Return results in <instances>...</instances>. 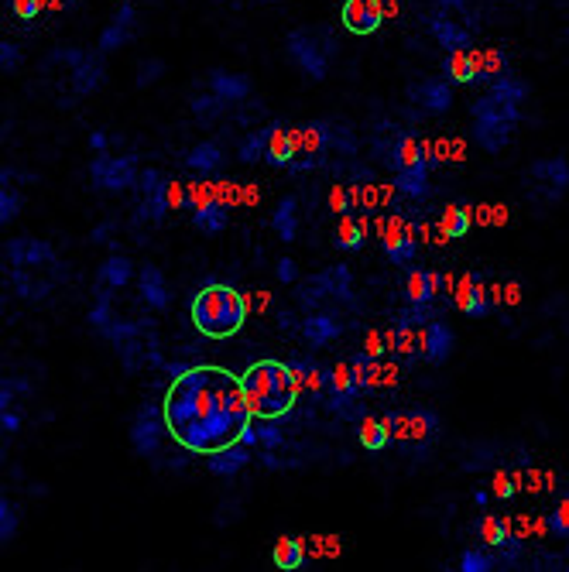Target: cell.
<instances>
[{
  "label": "cell",
  "instance_id": "cell-1",
  "mask_svg": "<svg viewBox=\"0 0 569 572\" xmlns=\"http://www.w3.org/2000/svg\"><path fill=\"white\" fill-rule=\"evenodd\" d=\"M162 405L172 439L192 456L234 446L254 415L240 377L220 367H189L172 377Z\"/></svg>",
  "mask_w": 569,
  "mask_h": 572
},
{
  "label": "cell",
  "instance_id": "cell-2",
  "mask_svg": "<svg viewBox=\"0 0 569 572\" xmlns=\"http://www.w3.org/2000/svg\"><path fill=\"white\" fill-rule=\"evenodd\" d=\"M240 384H244L251 412L264 422L288 415L299 398V377L292 364H282V360H258L240 374Z\"/></svg>",
  "mask_w": 569,
  "mask_h": 572
},
{
  "label": "cell",
  "instance_id": "cell-3",
  "mask_svg": "<svg viewBox=\"0 0 569 572\" xmlns=\"http://www.w3.org/2000/svg\"><path fill=\"white\" fill-rule=\"evenodd\" d=\"M189 319L210 340H227V336L240 333V326L247 322V302L237 288L230 285H206L203 292H196L189 305Z\"/></svg>",
  "mask_w": 569,
  "mask_h": 572
},
{
  "label": "cell",
  "instance_id": "cell-4",
  "mask_svg": "<svg viewBox=\"0 0 569 572\" xmlns=\"http://www.w3.org/2000/svg\"><path fill=\"white\" fill-rule=\"evenodd\" d=\"M470 117H474V141L487 155H501L515 138V127L522 124V103H511L487 90L480 100L470 103Z\"/></svg>",
  "mask_w": 569,
  "mask_h": 572
},
{
  "label": "cell",
  "instance_id": "cell-5",
  "mask_svg": "<svg viewBox=\"0 0 569 572\" xmlns=\"http://www.w3.org/2000/svg\"><path fill=\"white\" fill-rule=\"evenodd\" d=\"M285 52L295 69H302L312 83H323L330 62L336 59V35L330 24H306L285 35Z\"/></svg>",
  "mask_w": 569,
  "mask_h": 572
},
{
  "label": "cell",
  "instance_id": "cell-6",
  "mask_svg": "<svg viewBox=\"0 0 569 572\" xmlns=\"http://www.w3.org/2000/svg\"><path fill=\"white\" fill-rule=\"evenodd\" d=\"M48 62H62L69 66V90L72 96H93L107 83V66H103V52L96 48H55Z\"/></svg>",
  "mask_w": 569,
  "mask_h": 572
},
{
  "label": "cell",
  "instance_id": "cell-7",
  "mask_svg": "<svg viewBox=\"0 0 569 572\" xmlns=\"http://www.w3.org/2000/svg\"><path fill=\"white\" fill-rule=\"evenodd\" d=\"M525 189L535 203L556 206L559 199L569 192V161L563 155H546L535 158L525 172Z\"/></svg>",
  "mask_w": 569,
  "mask_h": 572
},
{
  "label": "cell",
  "instance_id": "cell-8",
  "mask_svg": "<svg viewBox=\"0 0 569 572\" xmlns=\"http://www.w3.org/2000/svg\"><path fill=\"white\" fill-rule=\"evenodd\" d=\"M384 425L391 429V439L395 442H405V446H419L426 449L429 442L439 439V415L432 408H412V412H391L384 415Z\"/></svg>",
  "mask_w": 569,
  "mask_h": 572
},
{
  "label": "cell",
  "instance_id": "cell-9",
  "mask_svg": "<svg viewBox=\"0 0 569 572\" xmlns=\"http://www.w3.org/2000/svg\"><path fill=\"white\" fill-rule=\"evenodd\" d=\"M138 158L134 155H110V151H103V155H96L90 161V182L93 189L100 192H127L134 189V182H138Z\"/></svg>",
  "mask_w": 569,
  "mask_h": 572
},
{
  "label": "cell",
  "instance_id": "cell-10",
  "mask_svg": "<svg viewBox=\"0 0 569 572\" xmlns=\"http://www.w3.org/2000/svg\"><path fill=\"white\" fill-rule=\"evenodd\" d=\"M134 189H138V220L162 223L168 209H172V196H168L172 179L165 172H158V168H141Z\"/></svg>",
  "mask_w": 569,
  "mask_h": 572
},
{
  "label": "cell",
  "instance_id": "cell-11",
  "mask_svg": "<svg viewBox=\"0 0 569 572\" xmlns=\"http://www.w3.org/2000/svg\"><path fill=\"white\" fill-rule=\"evenodd\" d=\"M165 435H168L165 405H141L138 415H134V422H131V446H134V453L144 456V459L158 456Z\"/></svg>",
  "mask_w": 569,
  "mask_h": 572
},
{
  "label": "cell",
  "instance_id": "cell-12",
  "mask_svg": "<svg viewBox=\"0 0 569 572\" xmlns=\"http://www.w3.org/2000/svg\"><path fill=\"white\" fill-rule=\"evenodd\" d=\"M4 261L11 264V271H55L59 257L48 240L38 237H14L4 244Z\"/></svg>",
  "mask_w": 569,
  "mask_h": 572
},
{
  "label": "cell",
  "instance_id": "cell-13",
  "mask_svg": "<svg viewBox=\"0 0 569 572\" xmlns=\"http://www.w3.org/2000/svg\"><path fill=\"white\" fill-rule=\"evenodd\" d=\"M408 100H412L415 107L426 110V114L439 117L453 107V83L446 76H429V79H422V83L408 86Z\"/></svg>",
  "mask_w": 569,
  "mask_h": 572
},
{
  "label": "cell",
  "instance_id": "cell-14",
  "mask_svg": "<svg viewBox=\"0 0 569 572\" xmlns=\"http://www.w3.org/2000/svg\"><path fill=\"white\" fill-rule=\"evenodd\" d=\"M138 38V7L134 4H124L120 11L110 18L107 28L100 31V42H96V48H100L103 55L110 52H120V48H127Z\"/></svg>",
  "mask_w": 569,
  "mask_h": 572
},
{
  "label": "cell",
  "instance_id": "cell-15",
  "mask_svg": "<svg viewBox=\"0 0 569 572\" xmlns=\"http://www.w3.org/2000/svg\"><path fill=\"white\" fill-rule=\"evenodd\" d=\"M453 346H456L453 326H446L443 319H432L419 336V357L426 360L429 367H443L446 360L453 357Z\"/></svg>",
  "mask_w": 569,
  "mask_h": 572
},
{
  "label": "cell",
  "instance_id": "cell-16",
  "mask_svg": "<svg viewBox=\"0 0 569 572\" xmlns=\"http://www.w3.org/2000/svg\"><path fill=\"white\" fill-rule=\"evenodd\" d=\"M340 21L350 35H374L384 24V4L381 0H343Z\"/></svg>",
  "mask_w": 569,
  "mask_h": 572
},
{
  "label": "cell",
  "instance_id": "cell-17",
  "mask_svg": "<svg viewBox=\"0 0 569 572\" xmlns=\"http://www.w3.org/2000/svg\"><path fill=\"white\" fill-rule=\"evenodd\" d=\"M429 35L436 38V45H443L446 52H460V48H474V38H477V31L470 28V24H463V21H453V18H446V14H439V11H429Z\"/></svg>",
  "mask_w": 569,
  "mask_h": 572
},
{
  "label": "cell",
  "instance_id": "cell-18",
  "mask_svg": "<svg viewBox=\"0 0 569 572\" xmlns=\"http://www.w3.org/2000/svg\"><path fill=\"white\" fill-rule=\"evenodd\" d=\"M206 86H210V93L220 96L227 107H234V103H247V96H251V90H254L251 76H244V72H227V69H210Z\"/></svg>",
  "mask_w": 569,
  "mask_h": 572
},
{
  "label": "cell",
  "instance_id": "cell-19",
  "mask_svg": "<svg viewBox=\"0 0 569 572\" xmlns=\"http://www.w3.org/2000/svg\"><path fill=\"white\" fill-rule=\"evenodd\" d=\"M477 535L484 538L491 549H501V559H515L518 552H522V542H518V535H511V525L498 514H484V518L477 521Z\"/></svg>",
  "mask_w": 569,
  "mask_h": 572
},
{
  "label": "cell",
  "instance_id": "cell-20",
  "mask_svg": "<svg viewBox=\"0 0 569 572\" xmlns=\"http://www.w3.org/2000/svg\"><path fill=\"white\" fill-rule=\"evenodd\" d=\"M381 251H384V257H388L391 264H412L415 254H419V240H415L412 227H405V223L395 220L388 230H384Z\"/></svg>",
  "mask_w": 569,
  "mask_h": 572
},
{
  "label": "cell",
  "instance_id": "cell-21",
  "mask_svg": "<svg viewBox=\"0 0 569 572\" xmlns=\"http://www.w3.org/2000/svg\"><path fill=\"white\" fill-rule=\"evenodd\" d=\"M138 288H141V298L144 305H151L155 312H165L172 305V292H168V281H165V271L158 264H144L138 271Z\"/></svg>",
  "mask_w": 569,
  "mask_h": 572
},
{
  "label": "cell",
  "instance_id": "cell-22",
  "mask_svg": "<svg viewBox=\"0 0 569 572\" xmlns=\"http://www.w3.org/2000/svg\"><path fill=\"white\" fill-rule=\"evenodd\" d=\"M134 278V261L124 254H114L100 264V275H96V288L93 295H114L117 288H124L127 281Z\"/></svg>",
  "mask_w": 569,
  "mask_h": 572
},
{
  "label": "cell",
  "instance_id": "cell-23",
  "mask_svg": "<svg viewBox=\"0 0 569 572\" xmlns=\"http://www.w3.org/2000/svg\"><path fill=\"white\" fill-rule=\"evenodd\" d=\"M456 309L470 319H484L487 312H491V292L484 288V278L470 275L467 281H463L460 292H456Z\"/></svg>",
  "mask_w": 569,
  "mask_h": 572
},
{
  "label": "cell",
  "instance_id": "cell-24",
  "mask_svg": "<svg viewBox=\"0 0 569 572\" xmlns=\"http://www.w3.org/2000/svg\"><path fill=\"white\" fill-rule=\"evenodd\" d=\"M429 168H432L429 158L412 161V165L398 168V172H395V189L402 192V196H408V199H426L429 192H432Z\"/></svg>",
  "mask_w": 569,
  "mask_h": 572
},
{
  "label": "cell",
  "instance_id": "cell-25",
  "mask_svg": "<svg viewBox=\"0 0 569 572\" xmlns=\"http://www.w3.org/2000/svg\"><path fill=\"white\" fill-rule=\"evenodd\" d=\"M446 288V278L426 268H412L405 275V302H436V295Z\"/></svg>",
  "mask_w": 569,
  "mask_h": 572
},
{
  "label": "cell",
  "instance_id": "cell-26",
  "mask_svg": "<svg viewBox=\"0 0 569 572\" xmlns=\"http://www.w3.org/2000/svg\"><path fill=\"white\" fill-rule=\"evenodd\" d=\"M443 72L453 86H470L480 79V62H477V48H460V52H446Z\"/></svg>",
  "mask_w": 569,
  "mask_h": 572
},
{
  "label": "cell",
  "instance_id": "cell-27",
  "mask_svg": "<svg viewBox=\"0 0 569 572\" xmlns=\"http://www.w3.org/2000/svg\"><path fill=\"white\" fill-rule=\"evenodd\" d=\"M340 333H343V322L326 309L309 312V316L302 319V336L309 340V346H326V343H333Z\"/></svg>",
  "mask_w": 569,
  "mask_h": 572
},
{
  "label": "cell",
  "instance_id": "cell-28",
  "mask_svg": "<svg viewBox=\"0 0 569 572\" xmlns=\"http://www.w3.org/2000/svg\"><path fill=\"white\" fill-rule=\"evenodd\" d=\"M251 459H254L251 446H244V442H234V446L210 453V463H206V466H210L213 477H237V473L244 470Z\"/></svg>",
  "mask_w": 569,
  "mask_h": 572
},
{
  "label": "cell",
  "instance_id": "cell-29",
  "mask_svg": "<svg viewBox=\"0 0 569 572\" xmlns=\"http://www.w3.org/2000/svg\"><path fill=\"white\" fill-rule=\"evenodd\" d=\"M275 131H271V141H268V151H264V165L271 168H288L295 158V148H292V124H282V120H271Z\"/></svg>",
  "mask_w": 569,
  "mask_h": 572
},
{
  "label": "cell",
  "instance_id": "cell-30",
  "mask_svg": "<svg viewBox=\"0 0 569 572\" xmlns=\"http://www.w3.org/2000/svg\"><path fill=\"white\" fill-rule=\"evenodd\" d=\"M230 223L227 216V206L216 203V199H203L196 209H192V227L199 233H206V237H216V233H223Z\"/></svg>",
  "mask_w": 569,
  "mask_h": 572
},
{
  "label": "cell",
  "instance_id": "cell-31",
  "mask_svg": "<svg viewBox=\"0 0 569 572\" xmlns=\"http://www.w3.org/2000/svg\"><path fill=\"white\" fill-rule=\"evenodd\" d=\"M381 374H384V367H381V360L374 357V353H357V357H350V377H354V388L360 394H367V391H374L381 384Z\"/></svg>",
  "mask_w": 569,
  "mask_h": 572
},
{
  "label": "cell",
  "instance_id": "cell-32",
  "mask_svg": "<svg viewBox=\"0 0 569 572\" xmlns=\"http://www.w3.org/2000/svg\"><path fill=\"white\" fill-rule=\"evenodd\" d=\"M292 370L299 377V388H309L316 394H330L333 388V367H323V364H312V360H292Z\"/></svg>",
  "mask_w": 569,
  "mask_h": 572
},
{
  "label": "cell",
  "instance_id": "cell-33",
  "mask_svg": "<svg viewBox=\"0 0 569 572\" xmlns=\"http://www.w3.org/2000/svg\"><path fill=\"white\" fill-rule=\"evenodd\" d=\"M223 161H227V155H223V148L216 141H199L186 155V165L196 175H216L223 168Z\"/></svg>",
  "mask_w": 569,
  "mask_h": 572
},
{
  "label": "cell",
  "instance_id": "cell-34",
  "mask_svg": "<svg viewBox=\"0 0 569 572\" xmlns=\"http://www.w3.org/2000/svg\"><path fill=\"white\" fill-rule=\"evenodd\" d=\"M357 439H360V446L371 449V453H384V449H388V442H395V439H391V429L384 425V418H371V415L360 418Z\"/></svg>",
  "mask_w": 569,
  "mask_h": 572
},
{
  "label": "cell",
  "instance_id": "cell-35",
  "mask_svg": "<svg viewBox=\"0 0 569 572\" xmlns=\"http://www.w3.org/2000/svg\"><path fill=\"white\" fill-rule=\"evenodd\" d=\"M271 227H275V233L285 240V244H292V240L299 237V203H295L292 196H285L282 203L275 206V213H271Z\"/></svg>",
  "mask_w": 569,
  "mask_h": 572
},
{
  "label": "cell",
  "instance_id": "cell-36",
  "mask_svg": "<svg viewBox=\"0 0 569 572\" xmlns=\"http://www.w3.org/2000/svg\"><path fill=\"white\" fill-rule=\"evenodd\" d=\"M364 240H367V227H364V220H357V216H343L340 220V227H336V237H333V244L340 247V251H347V254H354L364 247Z\"/></svg>",
  "mask_w": 569,
  "mask_h": 572
},
{
  "label": "cell",
  "instance_id": "cell-37",
  "mask_svg": "<svg viewBox=\"0 0 569 572\" xmlns=\"http://www.w3.org/2000/svg\"><path fill=\"white\" fill-rule=\"evenodd\" d=\"M271 559H275L278 569L292 572V569H302V562H306V545L299 542V538L285 535L275 542V549H271Z\"/></svg>",
  "mask_w": 569,
  "mask_h": 572
},
{
  "label": "cell",
  "instance_id": "cell-38",
  "mask_svg": "<svg viewBox=\"0 0 569 572\" xmlns=\"http://www.w3.org/2000/svg\"><path fill=\"white\" fill-rule=\"evenodd\" d=\"M271 131H275V124H264V127H258V131L244 134V141L237 144V158L244 161V165H254V161H264V151H268Z\"/></svg>",
  "mask_w": 569,
  "mask_h": 572
},
{
  "label": "cell",
  "instance_id": "cell-39",
  "mask_svg": "<svg viewBox=\"0 0 569 572\" xmlns=\"http://www.w3.org/2000/svg\"><path fill=\"white\" fill-rule=\"evenodd\" d=\"M11 285L24 302H42V298L55 288V278L42 281V278H31V271H11Z\"/></svg>",
  "mask_w": 569,
  "mask_h": 572
},
{
  "label": "cell",
  "instance_id": "cell-40",
  "mask_svg": "<svg viewBox=\"0 0 569 572\" xmlns=\"http://www.w3.org/2000/svg\"><path fill=\"white\" fill-rule=\"evenodd\" d=\"M117 346V357H120V367L127 370V374H138V370L144 367V350H155V346H144V333H134L127 336V340L114 343Z\"/></svg>",
  "mask_w": 569,
  "mask_h": 572
},
{
  "label": "cell",
  "instance_id": "cell-41",
  "mask_svg": "<svg viewBox=\"0 0 569 572\" xmlns=\"http://www.w3.org/2000/svg\"><path fill=\"white\" fill-rule=\"evenodd\" d=\"M189 110L199 117V124L210 127V124H216V120H220L223 114H227V103H223L216 93H199V96H192V100H189Z\"/></svg>",
  "mask_w": 569,
  "mask_h": 572
},
{
  "label": "cell",
  "instance_id": "cell-42",
  "mask_svg": "<svg viewBox=\"0 0 569 572\" xmlns=\"http://www.w3.org/2000/svg\"><path fill=\"white\" fill-rule=\"evenodd\" d=\"M326 288H330V298H340V302H354V275H350L347 264H333L330 271H323Z\"/></svg>",
  "mask_w": 569,
  "mask_h": 572
},
{
  "label": "cell",
  "instance_id": "cell-43",
  "mask_svg": "<svg viewBox=\"0 0 569 572\" xmlns=\"http://www.w3.org/2000/svg\"><path fill=\"white\" fill-rule=\"evenodd\" d=\"M295 298H299V305L302 309H319V305L330 298V288H326V278L323 275H316V278H309V281H302L299 285V292H295Z\"/></svg>",
  "mask_w": 569,
  "mask_h": 572
},
{
  "label": "cell",
  "instance_id": "cell-44",
  "mask_svg": "<svg viewBox=\"0 0 569 572\" xmlns=\"http://www.w3.org/2000/svg\"><path fill=\"white\" fill-rule=\"evenodd\" d=\"M470 223H474V216H470V206H450V209L443 213V233H446L450 240L467 237Z\"/></svg>",
  "mask_w": 569,
  "mask_h": 572
},
{
  "label": "cell",
  "instance_id": "cell-45",
  "mask_svg": "<svg viewBox=\"0 0 569 572\" xmlns=\"http://www.w3.org/2000/svg\"><path fill=\"white\" fill-rule=\"evenodd\" d=\"M21 209H24V196L14 189V182H4L0 185V227H7V223L18 220Z\"/></svg>",
  "mask_w": 569,
  "mask_h": 572
},
{
  "label": "cell",
  "instance_id": "cell-46",
  "mask_svg": "<svg viewBox=\"0 0 569 572\" xmlns=\"http://www.w3.org/2000/svg\"><path fill=\"white\" fill-rule=\"evenodd\" d=\"M18 528H21V511L14 501H7V497H0V542L11 545L14 538H18Z\"/></svg>",
  "mask_w": 569,
  "mask_h": 572
},
{
  "label": "cell",
  "instance_id": "cell-47",
  "mask_svg": "<svg viewBox=\"0 0 569 572\" xmlns=\"http://www.w3.org/2000/svg\"><path fill=\"white\" fill-rule=\"evenodd\" d=\"M498 566L491 552H480V549H467L460 555V572H491Z\"/></svg>",
  "mask_w": 569,
  "mask_h": 572
},
{
  "label": "cell",
  "instance_id": "cell-48",
  "mask_svg": "<svg viewBox=\"0 0 569 572\" xmlns=\"http://www.w3.org/2000/svg\"><path fill=\"white\" fill-rule=\"evenodd\" d=\"M28 381L24 377H4L0 381V408H14L18 405V394H28Z\"/></svg>",
  "mask_w": 569,
  "mask_h": 572
},
{
  "label": "cell",
  "instance_id": "cell-49",
  "mask_svg": "<svg viewBox=\"0 0 569 572\" xmlns=\"http://www.w3.org/2000/svg\"><path fill=\"white\" fill-rule=\"evenodd\" d=\"M117 316H114V302H110V295H96L93 309H90V326H96L103 333V329L110 326Z\"/></svg>",
  "mask_w": 569,
  "mask_h": 572
},
{
  "label": "cell",
  "instance_id": "cell-50",
  "mask_svg": "<svg viewBox=\"0 0 569 572\" xmlns=\"http://www.w3.org/2000/svg\"><path fill=\"white\" fill-rule=\"evenodd\" d=\"M24 66V52H21V45H14V42H0V69L7 72V76H18Z\"/></svg>",
  "mask_w": 569,
  "mask_h": 572
},
{
  "label": "cell",
  "instance_id": "cell-51",
  "mask_svg": "<svg viewBox=\"0 0 569 572\" xmlns=\"http://www.w3.org/2000/svg\"><path fill=\"white\" fill-rule=\"evenodd\" d=\"M7 4H11L14 18H21L24 24L38 21V18H42V14L48 11V7H45V0H7Z\"/></svg>",
  "mask_w": 569,
  "mask_h": 572
},
{
  "label": "cell",
  "instance_id": "cell-52",
  "mask_svg": "<svg viewBox=\"0 0 569 572\" xmlns=\"http://www.w3.org/2000/svg\"><path fill=\"white\" fill-rule=\"evenodd\" d=\"M546 528L552 531L556 538H569V497L559 507H552L549 518H546Z\"/></svg>",
  "mask_w": 569,
  "mask_h": 572
},
{
  "label": "cell",
  "instance_id": "cell-53",
  "mask_svg": "<svg viewBox=\"0 0 569 572\" xmlns=\"http://www.w3.org/2000/svg\"><path fill=\"white\" fill-rule=\"evenodd\" d=\"M162 72H165V62L162 59H148V62H141L138 66V79H134V83L141 86H151V83H158V79H162Z\"/></svg>",
  "mask_w": 569,
  "mask_h": 572
},
{
  "label": "cell",
  "instance_id": "cell-54",
  "mask_svg": "<svg viewBox=\"0 0 569 572\" xmlns=\"http://www.w3.org/2000/svg\"><path fill=\"white\" fill-rule=\"evenodd\" d=\"M330 206L336 209V213H354L357 209V196L354 192H347V189H333V196H330Z\"/></svg>",
  "mask_w": 569,
  "mask_h": 572
},
{
  "label": "cell",
  "instance_id": "cell-55",
  "mask_svg": "<svg viewBox=\"0 0 569 572\" xmlns=\"http://www.w3.org/2000/svg\"><path fill=\"white\" fill-rule=\"evenodd\" d=\"M258 435H261V446L268 449V453H271V449H275V446H282V442H285V435H282V429H278V425H261Z\"/></svg>",
  "mask_w": 569,
  "mask_h": 572
},
{
  "label": "cell",
  "instance_id": "cell-56",
  "mask_svg": "<svg viewBox=\"0 0 569 572\" xmlns=\"http://www.w3.org/2000/svg\"><path fill=\"white\" fill-rule=\"evenodd\" d=\"M0 429H4L7 435L21 432V412H18V408H0Z\"/></svg>",
  "mask_w": 569,
  "mask_h": 572
},
{
  "label": "cell",
  "instance_id": "cell-57",
  "mask_svg": "<svg viewBox=\"0 0 569 572\" xmlns=\"http://www.w3.org/2000/svg\"><path fill=\"white\" fill-rule=\"evenodd\" d=\"M275 275H278V281H285V285H295V281H299V268H295L292 257H282L278 268H275Z\"/></svg>",
  "mask_w": 569,
  "mask_h": 572
},
{
  "label": "cell",
  "instance_id": "cell-58",
  "mask_svg": "<svg viewBox=\"0 0 569 572\" xmlns=\"http://www.w3.org/2000/svg\"><path fill=\"white\" fill-rule=\"evenodd\" d=\"M494 494H498L501 501H511V497L518 494L515 480H511V477H498V483H494Z\"/></svg>",
  "mask_w": 569,
  "mask_h": 572
},
{
  "label": "cell",
  "instance_id": "cell-59",
  "mask_svg": "<svg viewBox=\"0 0 569 572\" xmlns=\"http://www.w3.org/2000/svg\"><path fill=\"white\" fill-rule=\"evenodd\" d=\"M107 144H110L107 131H93V134H90V148H93V155H103V151H107Z\"/></svg>",
  "mask_w": 569,
  "mask_h": 572
},
{
  "label": "cell",
  "instance_id": "cell-60",
  "mask_svg": "<svg viewBox=\"0 0 569 572\" xmlns=\"http://www.w3.org/2000/svg\"><path fill=\"white\" fill-rule=\"evenodd\" d=\"M240 442H244V446H261V435H258V425H247L244 432H240Z\"/></svg>",
  "mask_w": 569,
  "mask_h": 572
},
{
  "label": "cell",
  "instance_id": "cell-61",
  "mask_svg": "<svg viewBox=\"0 0 569 572\" xmlns=\"http://www.w3.org/2000/svg\"><path fill=\"white\" fill-rule=\"evenodd\" d=\"M474 501H477V507H487L491 504V494H487V490H474Z\"/></svg>",
  "mask_w": 569,
  "mask_h": 572
},
{
  "label": "cell",
  "instance_id": "cell-62",
  "mask_svg": "<svg viewBox=\"0 0 569 572\" xmlns=\"http://www.w3.org/2000/svg\"><path fill=\"white\" fill-rule=\"evenodd\" d=\"M247 4H271V0H247Z\"/></svg>",
  "mask_w": 569,
  "mask_h": 572
},
{
  "label": "cell",
  "instance_id": "cell-63",
  "mask_svg": "<svg viewBox=\"0 0 569 572\" xmlns=\"http://www.w3.org/2000/svg\"><path fill=\"white\" fill-rule=\"evenodd\" d=\"M566 42H569V31H566Z\"/></svg>",
  "mask_w": 569,
  "mask_h": 572
}]
</instances>
